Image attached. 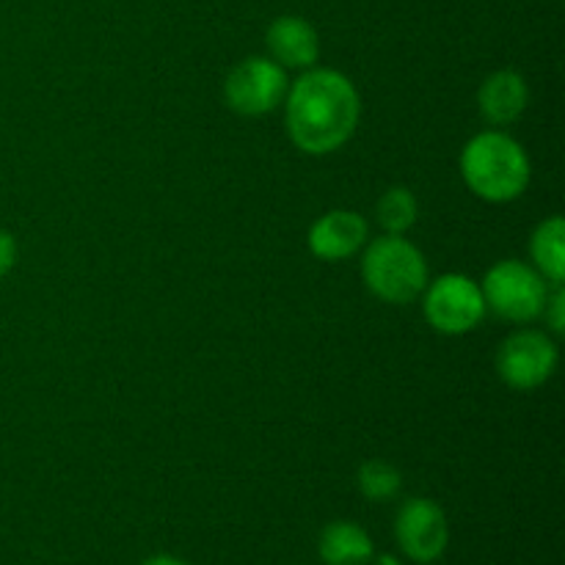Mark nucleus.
<instances>
[{
  "label": "nucleus",
  "instance_id": "nucleus-1",
  "mask_svg": "<svg viewBox=\"0 0 565 565\" xmlns=\"http://www.w3.org/2000/svg\"><path fill=\"white\" fill-rule=\"evenodd\" d=\"M362 103L359 92L337 70H303L285 97V121L292 143L307 154H331L356 132Z\"/></svg>",
  "mask_w": 565,
  "mask_h": 565
},
{
  "label": "nucleus",
  "instance_id": "nucleus-2",
  "mask_svg": "<svg viewBox=\"0 0 565 565\" xmlns=\"http://www.w3.org/2000/svg\"><path fill=\"white\" fill-rule=\"evenodd\" d=\"M461 177L469 191L491 204L522 196L530 185V158L508 132L486 130L461 149Z\"/></svg>",
  "mask_w": 565,
  "mask_h": 565
},
{
  "label": "nucleus",
  "instance_id": "nucleus-3",
  "mask_svg": "<svg viewBox=\"0 0 565 565\" xmlns=\"http://www.w3.org/2000/svg\"><path fill=\"white\" fill-rule=\"evenodd\" d=\"M362 279L386 303H412L428 287V263L403 235H384L364 243Z\"/></svg>",
  "mask_w": 565,
  "mask_h": 565
},
{
  "label": "nucleus",
  "instance_id": "nucleus-4",
  "mask_svg": "<svg viewBox=\"0 0 565 565\" xmlns=\"http://www.w3.org/2000/svg\"><path fill=\"white\" fill-rule=\"evenodd\" d=\"M480 292H483L486 312L500 315L511 323L539 320L550 298L544 276L533 265L519 263V259H502L491 265L489 274L480 281Z\"/></svg>",
  "mask_w": 565,
  "mask_h": 565
},
{
  "label": "nucleus",
  "instance_id": "nucleus-5",
  "mask_svg": "<svg viewBox=\"0 0 565 565\" xmlns=\"http://www.w3.org/2000/svg\"><path fill=\"white\" fill-rule=\"evenodd\" d=\"M423 298L425 320L434 331L447 337L469 334L486 318V301L480 285L463 274H445L428 281Z\"/></svg>",
  "mask_w": 565,
  "mask_h": 565
},
{
  "label": "nucleus",
  "instance_id": "nucleus-6",
  "mask_svg": "<svg viewBox=\"0 0 565 565\" xmlns=\"http://www.w3.org/2000/svg\"><path fill=\"white\" fill-rule=\"evenodd\" d=\"M287 88H290L287 72L274 58L252 55L226 75L224 99L235 114L265 116L285 103Z\"/></svg>",
  "mask_w": 565,
  "mask_h": 565
},
{
  "label": "nucleus",
  "instance_id": "nucleus-7",
  "mask_svg": "<svg viewBox=\"0 0 565 565\" xmlns=\"http://www.w3.org/2000/svg\"><path fill=\"white\" fill-rule=\"evenodd\" d=\"M557 370V345L550 334L522 329L508 337L497 353V373L511 390L530 392L544 386Z\"/></svg>",
  "mask_w": 565,
  "mask_h": 565
},
{
  "label": "nucleus",
  "instance_id": "nucleus-8",
  "mask_svg": "<svg viewBox=\"0 0 565 565\" xmlns=\"http://www.w3.org/2000/svg\"><path fill=\"white\" fill-rule=\"evenodd\" d=\"M395 539L408 561L419 565L439 561L450 544V527L439 502L425 497L403 502L395 516Z\"/></svg>",
  "mask_w": 565,
  "mask_h": 565
},
{
  "label": "nucleus",
  "instance_id": "nucleus-9",
  "mask_svg": "<svg viewBox=\"0 0 565 565\" xmlns=\"http://www.w3.org/2000/svg\"><path fill=\"white\" fill-rule=\"evenodd\" d=\"M370 226L356 210H331L309 226V252L323 263H340L364 248Z\"/></svg>",
  "mask_w": 565,
  "mask_h": 565
},
{
  "label": "nucleus",
  "instance_id": "nucleus-10",
  "mask_svg": "<svg viewBox=\"0 0 565 565\" xmlns=\"http://www.w3.org/2000/svg\"><path fill=\"white\" fill-rule=\"evenodd\" d=\"M268 58H274L281 70H312L320 58V36L315 25L303 17L285 14L276 17L265 33Z\"/></svg>",
  "mask_w": 565,
  "mask_h": 565
},
{
  "label": "nucleus",
  "instance_id": "nucleus-11",
  "mask_svg": "<svg viewBox=\"0 0 565 565\" xmlns=\"http://www.w3.org/2000/svg\"><path fill=\"white\" fill-rule=\"evenodd\" d=\"M527 103V81L513 70H500L494 72V75H489L478 92L480 116H483L491 127L513 125V121L524 114Z\"/></svg>",
  "mask_w": 565,
  "mask_h": 565
},
{
  "label": "nucleus",
  "instance_id": "nucleus-12",
  "mask_svg": "<svg viewBox=\"0 0 565 565\" xmlns=\"http://www.w3.org/2000/svg\"><path fill=\"white\" fill-rule=\"evenodd\" d=\"M326 565H367L373 561V541L356 522H331L318 541Z\"/></svg>",
  "mask_w": 565,
  "mask_h": 565
},
{
  "label": "nucleus",
  "instance_id": "nucleus-13",
  "mask_svg": "<svg viewBox=\"0 0 565 565\" xmlns=\"http://www.w3.org/2000/svg\"><path fill=\"white\" fill-rule=\"evenodd\" d=\"M535 270L552 285H563L565 279V221L561 215L541 221L530 241Z\"/></svg>",
  "mask_w": 565,
  "mask_h": 565
},
{
  "label": "nucleus",
  "instance_id": "nucleus-14",
  "mask_svg": "<svg viewBox=\"0 0 565 565\" xmlns=\"http://www.w3.org/2000/svg\"><path fill=\"white\" fill-rule=\"evenodd\" d=\"M379 224L384 226L386 235H406L414 224H417L419 204L408 188H390L384 196L379 199Z\"/></svg>",
  "mask_w": 565,
  "mask_h": 565
},
{
  "label": "nucleus",
  "instance_id": "nucleus-15",
  "mask_svg": "<svg viewBox=\"0 0 565 565\" xmlns=\"http://www.w3.org/2000/svg\"><path fill=\"white\" fill-rule=\"evenodd\" d=\"M356 483L362 497L373 502H386V500H395L401 494V486L403 478L392 463L386 461H367L359 467L356 475Z\"/></svg>",
  "mask_w": 565,
  "mask_h": 565
},
{
  "label": "nucleus",
  "instance_id": "nucleus-16",
  "mask_svg": "<svg viewBox=\"0 0 565 565\" xmlns=\"http://www.w3.org/2000/svg\"><path fill=\"white\" fill-rule=\"evenodd\" d=\"M544 318H546V323H550V329L555 331V334H563V329H565V292H563V285H555V292L546 298Z\"/></svg>",
  "mask_w": 565,
  "mask_h": 565
},
{
  "label": "nucleus",
  "instance_id": "nucleus-17",
  "mask_svg": "<svg viewBox=\"0 0 565 565\" xmlns=\"http://www.w3.org/2000/svg\"><path fill=\"white\" fill-rule=\"evenodd\" d=\"M17 263V241L6 230H0V279L14 268Z\"/></svg>",
  "mask_w": 565,
  "mask_h": 565
},
{
  "label": "nucleus",
  "instance_id": "nucleus-18",
  "mask_svg": "<svg viewBox=\"0 0 565 565\" xmlns=\"http://www.w3.org/2000/svg\"><path fill=\"white\" fill-rule=\"evenodd\" d=\"M141 565H188V563L180 561V557H174V555H152V557H147Z\"/></svg>",
  "mask_w": 565,
  "mask_h": 565
},
{
  "label": "nucleus",
  "instance_id": "nucleus-19",
  "mask_svg": "<svg viewBox=\"0 0 565 565\" xmlns=\"http://www.w3.org/2000/svg\"><path fill=\"white\" fill-rule=\"evenodd\" d=\"M367 565H403V563L392 555H379V557H373Z\"/></svg>",
  "mask_w": 565,
  "mask_h": 565
}]
</instances>
